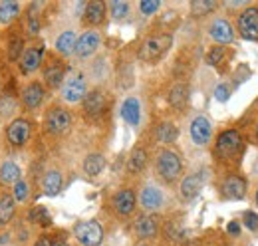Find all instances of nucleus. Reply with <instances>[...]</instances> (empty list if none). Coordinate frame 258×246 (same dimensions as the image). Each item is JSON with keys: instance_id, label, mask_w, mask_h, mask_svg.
<instances>
[{"instance_id": "nucleus-1", "label": "nucleus", "mask_w": 258, "mask_h": 246, "mask_svg": "<svg viewBox=\"0 0 258 246\" xmlns=\"http://www.w3.org/2000/svg\"><path fill=\"white\" fill-rule=\"evenodd\" d=\"M171 46H173V34H167V32L153 34V36L143 40V44L139 46L137 56H139V60L145 61V64H155V61H159L169 52Z\"/></svg>"}, {"instance_id": "nucleus-2", "label": "nucleus", "mask_w": 258, "mask_h": 246, "mask_svg": "<svg viewBox=\"0 0 258 246\" xmlns=\"http://www.w3.org/2000/svg\"><path fill=\"white\" fill-rule=\"evenodd\" d=\"M155 171L163 183H175L183 175V161L173 149H161L155 157Z\"/></svg>"}, {"instance_id": "nucleus-3", "label": "nucleus", "mask_w": 258, "mask_h": 246, "mask_svg": "<svg viewBox=\"0 0 258 246\" xmlns=\"http://www.w3.org/2000/svg\"><path fill=\"white\" fill-rule=\"evenodd\" d=\"M88 78L82 72H72L70 76H66L64 84L60 88V95L66 103H82L84 97L88 95Z\"/></svg>"}, {"instance_id": "nucleus-4", "label": "nucleus", "mask_w": 258, "mask_h": 246, "mask_svg": "<svg viewBox=\"0 0 258 246\" xmlns=\"http://www.w3.org/2000/svg\"><path fill=\"white\" fill-rule=\"evenodd\" d=\"M167 197L165 191L157 183H145L139 191V205L143 209V213L147 215H155L165 209Z\"/></svg>"}, {"instance_id": "nucleus-5", "label": "nucleus", "mask_w": 258, "mask_h": 246, "mask_svg": "<svg viewBox=\"0 0 258 246\" xmlns=\"http://www.w3.org/2000/svg\"><path fill=\"white\" fill-rule=\"evenodd\" d=\"M240 149H242V137L236 129L223 131L215 143V153L221 161H232L234 157H238Z\"/></svg>"}, {"instance_id": "nucleus-6", "label": "nucleus", "mask_w": 258, "mask_h": 246, "mask_svg": "<svg viewBox=\"0 0 258 246\" xmlns=\"http://www.w3.org/2000/svg\"><path fill=\"white\" fill-rule=\"evenodd\" d=\"M44 127L50 135H64L70 131L72 127V115L70 111L62 107V105H52L48 111H46V117H44Z\"/></svg>"}, {"instance_id": "nucleus-7", "label": "nucleus", "mask_w": 258, "mask_h": 246, "mask_svg": "<svg viewBox=\"0 0 258 246\" xmlns=\"http://www.w3.org/2000/svg\"><path fill=\"white\" fill-rule=\"evenodd\" d=\"M44 56H46V46L44 42H32L26 46L22 58L18 61V68H20V74L24 76H30L34 72H38L42 66H44Z\"/></svg>"}, {"instance_id": "nucleus-8", "label": "nucleus", "mask_w": 258, "mask_h": 246, "mask_svg": "<svg viewBox=\"0 0 258 246\" xmlns=\"http://www.w3.org/2000/svg\"><path fill=\"white\" fill-rule=\"evenodd\" d=\"M74 236L82 246H99L103 240V228L97 220H82L74 226Z\"/></svg>"}, {"instance_id": "nucleus-9", "label": "nucleus", "mask_w": 258, "mask_h": 246, "mask_svg": "<svg viewBox=\"0 0 258 246\" xmlns=\"http://www.w3.org/2000/svg\"><path fill=\"white\" fill-rule=\"evenodd\" d=\"M32 135V123L26 117H16L6 125V141L10 147H24Z\"/></svg>"}, {"instance_id": "nucleus-10", "label": "nucleus", "mask_w": 258, "mask_h": 246, "mask_svg": "<svg viewBox=\"0 0 258 246\" xmlns=\"http://www.w3.org/2000/svg\"><path fill=\"white\" fill-rule=\"evenodd\" d=\"M101 46V32L96 28H88L86 32H82L78 36V44H76V52L74 56L78 60H88L96 54Z\"/></svg>"}, {"instance_id": "nucleus-11", "label": "nucleus", "mask_w": 258, "mask_h": 246, "mask_svg": "<svg viewBox=\"0 0 258 246\" xmlns=\"http://www.w3.org/2000/svg\"><path fill=\"white\" fill-rule=\"evenodd\" d=\"M236 28H238L240 38L250 40V42H256L258 40V8L256 6H248V8H244V10L238 14Z\"/></svg>"}, {"instance_id": "nucleus-12", "label": "nucleus", "mask_w": 258, "mask_h": 246, "mask_svg": "<svg viewBox=\"0 0 258 246\" xmlns=\"http://www.w3.org/2000/svg\"><path fill=\"white\" fill-rule=\"evenodd\" d=\"M189 135L197 147H207L213 139V123L207 115H197L189 125Z\"/></svg>"}, {"instance_id": "nucleus-13", "label": "nucleus", "mask_w": 258, "mask_h": 246, "mask_svg": "<svg viewBox=\"0 0 258 246\" xmlns=\"http://www.w3.org/2000/svg\"><path fill=\"white\" fill-rule=\"evenodd\" d=\"M111 209L119 216L133 215V211L137 209V195H135V191L129 189V187L119 189V191L111 197Z\"/></svg>"}, {"instance_id": "nucleus-14", "label": "nucleus", "mask_w": 258, "mask_h": 246, "mask_svg": "<svg viewBox=\"0 0 258 246\" xmlns=\"http://www.w3.org/2000/svg\"><path fill=\"white\" fill-rule=\"evenodd\" d=\"M82 103H84V113L88 117H99L107 107V95L101 88H94L88 92Z\"/></svg>"}, {"instance_id": "nucleus-15", "label": "nucleus", "mask_w": 258, "mask_h": 246, "mask_svg": "<svg viewBox=\"0 0 258 246\" xmlns=\"http://www.w3.org/2000/svg\"><path fill=\"white\" fill-rule=\"evenodd\" d=\"M207 32H209V36H211L219 46L234 42V30H232L230 22H228L226 18H223V16L213 18L211 24H209V28H207Z\"/></svg>"}, {"instance_id": "nucleus-16", "label": "nucleus", "mask_w": 258, "mask_h": 246, "mask_svg": "<svg viewBox=\"0 0 258 246\" xmlns=\"http://www.w3.org/2000/svg\"><path fill=\"white\" fill-rule=\"evenodd\" d=\"M44 84L50 88V90H58L62 88L66 80V68H64V61L58 60V58H52L44 66Z\"/></svg>"}, {"instance_id": "nucleus-17", "label": "nucleus", "mask_w": 258, "mask_h": 246, "mask_svg": "<svg viewBox=\"0 0 258 246\" xmlns=\"http://www.w3.org/2000/svg\"><path fill=\"white\" fill-rule=\"evenodd\" d=\"M44 97H46V90L40 82H30L24 86V90L20 93V99H22V105L28 109V111H36L42 103H44Z\"/></svg>"}, {"instance_id": "nucleus-18", "label": "nucleus", "mask_w": 258, "mask_h": 246, "mask_svg": "<svg viewBox=\"0 0 258 246\" xmlns=\"http://www.w3.org/2000/svg\"><path fill=\"white\" fill-rule=\"evenodd\" d=\"M133 230H135V234H137L139 238H143V240H147V238H155L157 232H159V216L143 213V215L135 220Z\"/></svg>"}, {"instance_id": "nucleus-19", "label": "nucleus", "mask_w": 258, "mask_h": 246, "mask_svg": "<svg viewBox=\"0 0 258 246\" xmlns=\"http://www.w3.org/2000/svg\"><path fill=\"white\" fill-rule=\"evenodd\" d=\"M105 14H107V4L103 0H90L84 6V14L82 16H84V22L90 28H96L105 20Z\"/></svg>"}, {"instance_id": "nucleus-20", "label": "nucleus", "mask_w": 258, "mask_h": 246, "mask_svg": "<svg viewBox=\"0 0 258 246\" xmlns=\"http://www.w3.org/2000/svg\"><path fill=\"white\" fill-rule=\"evenodd\" d=\"M76 44H78V32L74 30V28H66L62 30L58 36H56V40H54V50L60 54V56H72L74 52H76Z\"/></svg>"}, {"instance_id": "nucleus-21", "label": "nucleus", "mask_w": 258, "mask_h": 246, "mask_svg": "<svg viewBox=\"0 0 258 246\" xmlns=\"http://www.w3.org/2000/svg\"><path fill=\"white\" fill-rule=\"evenodd\" d=\"M203 184H205V173H191L179 184V195L185 201H193L195 197L201 193Z\"/></svg>"}, {"instance_id": "nucleus-22", "label": "nucleus", "mask_w": 258, "mask_h": 246, "mask_svg": "<svg viewBox=\"0 0 258 246\" xmlns=\"http://www.w3.org/2000/svg\"><path fill=\"white\" fill-rule=\"evenodd\" d=\"M121 119L131 125L137 127L141 123V101L135 95H127L121 103Z\"/></svg>"}, {"instance_id": "nucleus-23", "label": "nucleus", "mask_w": 258, "mask_h": 246, "mask_svg": "<svg viewBox=\"0 0 258 246\" xmlns=\"http://www.w3.org/2000/svg\"><path fill=\"white\" fill-rule=\"evenodd\" d=\"M221 191L226 199H234V201H240L244 199V193H246V183L240 175H228L225 181L221 183Z\"/></svg>"}, {"instance_id": "nucleus-24", "label": "nucleus", "mask_w": 258, "mask_h": 246, "mask_svg": "<svg viewBox=\"0 0 258 246\" xmlns=\"http://www.w3.org/2000/svg\"><path fill=\"white\" fill-rule=\"evenodd\" d=\"M62 187H64V175H62V171L48 169L44 173V177H42V191H44V195L56 197V195H60Z\"/></svg>"}, {"instance_id": "nucleus-25", "label": "nucleus", "mask_w": 258, "mask_h": 246, "mask_svg": "<svg viewBox=\"0 0 258 246\" xmlns=\"http://www.w3.org/2000/svg\"><path fill=\"white\" fill-rule=\"evenodd\" d=\"M20 179H22V169L12 159H4L0 163V184L14 187Z\"/></svg>"}, {"instance_id": "nucleus-26", "label": "nucleus", "mask_w": 258, "mask_h": 246, "mask_svg": "<svg viewBox=\"0 0 258 246\" xmlns=\"http://www.w3.org/2000/svg\"><path fill=\"white\" fill-rule=\"evenodd\" d=\"M147 161H149V155H147V151H145V147H141V145L133 147L131 153H129V159H127V171L131 173V175H139V173H143L145 167H147Z\"/></svg>"}, {"instance_id": "nucleus-27", "label": "nucleus", "mask_w": 258, "mask_h": 246, "mask_svg": "<svg viewBox=\"0 0 258 246\" xmlns=\"http://www.w3.org/2000/svg\"><path fill=\"white\" fill-rule=\"evenodd\" d=\"M167 101H169L171 107H175V109H183V107L189 103V86L183 84V82H177V84L169 90Z\"/></svg>"}, {"instance_id": "nucleus-28", "label": "nucleus", "mask_w": 258, "mask_h": 246, "mask_svg": "<svg viewBox=\"0 0 258 246\" xmlns=\"http://www.w3.org/2000/svg\"><path fill=\"white\" fill-rule=\"evenodd\" d=\"M40 10H42L40 2H30L26 6V34H28V38H36L40 34Z\"/></svg>"}, {"instance_id": "nucleus-29", "label": "nucleus", "mask_w": 258, "mask_h": 246, "mask_svg": "<svg viewBox=\"0 0 258 246\" xmlns=\"http://www.w3.org/2000/svg\"><path fill=\"white\" fill-rule=\"evenodd\" d=\"M16 215V203L12 199L10 193H2L0 195V228L8 226L12 222V218Z\"/></svg>"}, {"instance_id": "nucleus-30", "label": "nucleus", "mask_w": 258, "mask_h": 246, "mask_svg": "<svg viewBox=\"0 0 258 246\" xmlns=\"http://www.w3.org/2000/svg\"><path fill=\"white\" fill-rule=\"evenodd\" d=\"M20 10H22V6L16 0H4V2H0V24L2 26H10L20 16Z\"/></svg>"}, {"instance_id": "nucleus-31", "label": "nucleus", "mask_w": 258, "mask_h": 246, "mask_svg": "<svg viewBox=\"0 0 258 246\" xmlns=\"http://www.w3.org/2000/svg\"><path fill=\"white\" fill-rule=\"evenodd\" d=\"M26 50V40L22 34H12L10 40H8V46H6V54H8V60L10 61H20L22 54Z\"/></svg>"}, {"instance_id": "nucleus-32", "label": "nucleus", "mask_w": 258, "mask_h": 246, "mask_svg": "<svg viewBox=\"0 0 258 246\" xmlns=\"http://www.w3.org/2000/svg\"><path fill=\"white\" fill-rule=\"evenodd\" d=\"M84 173L88 177H97L103 169H105V157L101 153H90L84 159Z\"/></svg>"}, {"instance_id": "nucleus-33", "label": "nucleus", "mask_w": 258, "mask_h": 246, "mask_svg": "<svg viewBox=\"0 0 258 246\" xmlns=\"http://www.w3.org/2000/svg\"><path fill=\"white\" fill-rule=\"evenodd\" d=\"M155 137H157V141L163 143V145H169V143H175L177 141V137H179V129H177V125L171 121H163L159 127H157V131H155Z\"/></svg>"}, {"instance_id": "nucleus-34", "label": "nucleus", "mask_w": 258, "mask_h": 246, "mask_svg": "<svg viewBox=\"0 0 258 246\" xmlns=\"http://www.w3.org/2000/svg\"><path fill=\"white\" fill-rule=\"evenodd\" d=\"M10 195H12V199H14V203H16V205H26V203L30 201V195H32V187H30V183H28V181L22 177L18 183L12 187Z\"/></svg>"}, {"instance_id": "nucleus-35", "label": "nucleus", "mask_w": 258, "mask_h": 246, "mask_svg": "<svg viewBox=\"0 0 258 246\" xmlns=\"http://www.w3.org/2000/svg\"><path fill=\"white\" fill-rule=\"evenodd\" d=\"M215 8H217V2H213V0H193L191 2V14L197 18L211 14Z\"/></svg>"}, {"instance_id": "nucleus-36", "label": "nucleus", "mask_w": 258, "mask_h": 246, "mask_svg": "<svg viewBox=\"0 0 258 246\" xmlns=\"http://www.w3.org/2000/svg\"><path fill=\"white\" fill-rule=\"evenodd\" d=\"M109 8V14L113 20H123L125 16H129V2H123V0H111L107 4Z\"/></svg>"}, {"instance_id": "nucleus-37", "label": "nucleus", "mask_w": 258, "mask_h": 246, "mask_svg": "<svg viewBox=\"0 0 258 246\" xmlns=\"http://www.w3.org/2000/svg\"><path fill=\"white\" fill-rule=\"evenodd\" d=\"M28 218H30L32 224H40V226H48L52 222L46 207H34L32 211H30V215H28Z\"/></svg>"}, {"instance_id": "nucleus-38", "label": "nucleus", "mask_w": 258, "mask_h": 246, "mask_svg": "<svg viewBox=\"0 0 258 246\" xmlns=\"http://www.w3.org/2000/svg\"><path fill=\"white\" fill-rule=\"evenodd\" d=\"M226 56V48L225 46H213L211 50H209V54H207V64L209 66H219V64H223Z\"/></svg>"}, {"instance_id": "nucleus-39", "label": "nucleus", "mask_w": 258, "mask_h": 246, "mask_svg": "<svg viewBox=\"0 0 258 246\" xmlns=\"http://www.w3.org/2000/svg\"><path fill=\"white\" fill-rule=\"evenodd\" d=\"M159 8H161V2L159 0H141L139 2V12L143 16H153Z\"/></svg>"}, {"instance_id": "nucleus-40", "label": "nucleus", "mask_w": 258, "mask_h": 246, "mask_svg": "<svg viewBox=\"0 0 258 246\" xmlns=\"http://www.w3.org/2000/svg\"><path fill=\"white\" fill-rule=\"evenodd\" d=\"M244 224H246L250 230H256V228H258V216H256V213H250V211H246V213H244Z\"/></svg>"}, {"instance_id": "nucleus-41", "label": "nucleus", "mask_w": 258, "mask_h": 246, "mask_svg": "<svg viewBox=\"0 0 258 246\" xmlns=\"http://www.w3.org/2000/svg\"><path fill=\"white\" fill-rule=\"evenodd\" d=\"M228 95H230V88H228V86H225V84L217 86V90H215V97H217L219 101H226V99H228Z\"/></svg>"}, {"instance_id": "nucleus-42", "label": "nucleus", "mask_w": 258, "mask_h": 246, "mask_svg": "<svg viewBox=\"0 0 258 246\" xmlns=\"http://www.w3.org/2000/svg\"><path fill=\"white\" fill-rule=\"evenodd\" d=\"M52 244H54V240H52L50 236H46V234H44V236H40L32 246H52Z\"/></svg>"}, {"instance_id": "nucleus-43", "label": "nucleus", "mask_w": 258, "mask_h": 246, "mask_svg": "<svg viewBox=\"0 0 258 246\" xmlns=\"http://www.w3.org/2000/svg\"><path fill=\"white\" fill-rule=\"evenodd\" d=\"M226 230H228L230 234H238V232H240V224H238L236 220H232V222H228V226H226Z\"/></svg>"}, {"instance_id": "nucleus-44", "label": "nucleus", "mask_w": 258, "mask_h": 246, "mask_svg": "<svg viewBox=\"0 0 258 246\" xmlns=\"http://www.w3.org/2000/svg\"><path fill=\"white\" fill-rule=\"evenodd\" d=\"M52 246H70V244H68V242H64V240H56Z\"/></svg>"}, {"instance_id": "nucleus-45", "label": "nucleus", "mask_w": 258, "mask_h": 246, "mask_svg": "<svg viewBox=\"0 0 258 246\" xmlns=\"http://www.w3.org/2000/svg\"><path fill=\"white\" fill-rule=\"evenodd\" d=\"M254 133H256V137H258V123H256V129H254Z\"/></svg>"}, {"instance_id": "nucleus-46", "label": "nucleus", "mask_w": 258, "mask_h": 246, "mask_svg": "<svg viewBox=\"0 0 258 246\" xmlns=\"http://www.w3.org/2000/svg\"><path fill=\"white\" fill-rule=\"evenodd\" d=\"M256 203H258V191H256Z\"/></svg>"}, {"instance_id": "nucleus-47", "label": "nucleus", "mask_w": 258, "mask_h": 246, "mask_svg": "<svg viewBox=\"0 0 258 246\" xmlns=\"http://www.w3.org/2000/svg\"><path fill=\"white\" fill-rule=\"evenodd\" d=\"M139 246H149V244H139Z\"/></svg>"}]
</instances>
